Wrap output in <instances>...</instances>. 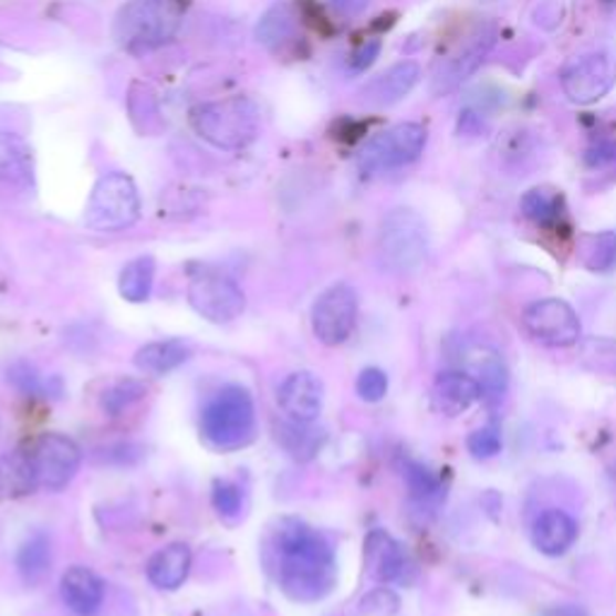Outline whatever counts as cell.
I'll list each match as a JSON object with an SVG mask.
<instances>
[{
  "label": "cell",
  "instance_id": "277c9868",
  "mask_svg": "<svg viewBox=\"0 0 616 616\" xmlns=\"http://www.w3.org/2000/svg\"><path fill=\"white\" fill-rule=\"evenodd\" d=\"M255 431V407L251 393L241 386H227L205 405L200 434L217 450L243 448Z\"/></svg>",
  "mask_w": 616,
  "mask_h": 616
},
{
  "label": "cell",
  "instance_id": "f35d334b",
  "mask_svg": "<svg viewBox=\"0 0 616 616\" xmlns=\"http://www.w3.org/2000/svg\"><path fill=\"white\" fill-rule=\"evenodd\" d=\"M616 159V147L612 143H599L593 149H587V164L591 167H602V164Z\"/></svg>",
  "mask_w": 616,
  "mask_h": 616
},
{
  "label": "cell",
  "instance_id": "603a6c76",
  "mask_svg": "<svg viewBox=\"0 0 616 616\" xmlns=\"http://www.w3.org/2000/svg\"><path fill=\"white\" fill-rule=\"evenodd\" d=\"M190 359V347L181 340H161L135 352V366L145 374H169L174 368L184 366Z\"/></svg>",
  "mask_w": 616,
  "mask_h": 616
},
{
  "label": "cell",
  "instance_id": "60d3db41",
  "mask_svg": "<svg viewBox=\"0 0 616 616\" xmlns=\"http://www.w3.org/2000/svg\"><path fill=\"white\" fill-rule=\"evenodd\" d=\"M544 616H587V614L576 605H561V607H552Z\"/></svg>",
  "mask_w": 616,
  "mask_h": 616
},
{
  "label": "cell",
  "instance_id": "4316f807",
  "mask_svg": "<svg viewBox=\"0 0 616 616\" xmlns=\"http://www.w3.org/2000/svg\"><path fill=\"white\" fill-rule=\"evenodd\" d=\"M155 270H157L155 258L140 255L130 260V263L121 270V278H118L121 296L130 301V304H143V301H147L149 294H153Z\"/></svg>",
  "mask_w": 616,
  "mask_h": 616
},
{
  "label": "cell",
  "instance_id": "484cf974",
  "mask_svg": "<svg viewBox=\"0 0 616 616\" xmlns=\"http://www.w3.org/2000/svg\"><path fill=\"white\" fill-rule=\"evenodd\" d=\"M520 210L540 227H556L561 225V219L566 215V205H564V196L558 194L554 188H532L520 200Z\"/></svg>",
  "mask_w": 616,
  "mask_h": 616
},
{
  "label": "cell",
  "instance_id": "9c48e42d",
  "mask_svg": "<svg viewBox=\"0 0 616 616\" xmlns=\"http://www.w3.org/2000/svg\"><path fill=\"white\" fill-rule=\"evenodd\" d=\"M188 304L205 321L225 325L241 316L246 294L231 278L219 275V272H202L188 284Z\"/></svg>",
  "mask_w": 616,
  "mask_h": 616
},
{
  "label": "cell",
  "instance_id": "b9f144b4",
  "mask_svg": "<svg viewBox=\"0 0 616 616\" xmlns=\"http://www.w3.org/2000/svg\"><path fill=\"white\" fill-rule=\"evenodd\" d=\"M612 482H614V487H616V464L612 468Z\"/></svg>",
  "mask_w": 616,
  "mask_h": 616
},
{
  "label": "cell",
  "instance_id": "7a4b0ae2",
  "mask_svg": "<svg viewBox=\"0 0 616 616\" xmlns=\"http://www.w3.org/2000/svg\"><path fill=\"white\" fill-rule=\"evenodd\" d=\"M184 12L186 0H128L114 22L116 44L133 56L169 44L179 32Z\"/></svg>",
  "mask_w": 616,
  "mask_h": 616
},
{
  "label": "cell",
  "instance_id": "8fae6325",
  "mask_svg": "<svg viewBox=\"0 0 616 616\" xmlns=\"http://www.w3.org/2000/svg\"><path fill=\"white\" fill-rule=\"evenodd\" d=\"M616 80V56L612 51H595L571 61L561 71V87L573 104H595L612 90Z\"/></svg>",
  "mask_w": 616,
  "mask_h": 616
},
{
  "label": "cell",
  "instance_id": "d4e9b609",
  "mask_svg": "<svg viewBox=\"0 0 616 616\" xmlns=\"http://www.w3.org/2000/svg\"><path fill=\"white\" fill-rule=\"evenodd\" d=\"M53 552H51V537L46 532H34V535L27 537L22 546L18 550V571L27 585H39L46 578V573L51 568Z\"/></svg>",
  "mask_w": 616,
  "mask_h": 616
},
{
  "label": "cell",
  "instance_id": "f546056e",
  "mask_svg": "<svg viewBox=\"0 0 616 616\" xmlns=\"http://www.w3.org/2000/svg\"><path fill=\"white\" fill-rule=\"evenodd\" d=\"M280 441L286 448V453H292L299 460H309L319 453L323 436L316 429H309V424L292 421L280 429Z\"/></svg>",
  "mask_w": 616,
  "mask_h": 616
},
{
  "label": "cell",
  "instance_id": "2e32d148",
  "mask_svg": "<svg viewBox=\"0 0 616 616\" xmlns=\"http://www.w3.org/2000/svg\"><path fill=\"white\" fill-rule=\"evenodd\" d=\"M431 398L438 413H443L446 417H458L468 413L477 400H482V388H479L477 378L470 374L443 372L434 380Z\"/></svg>",
  "mask_w": 616,
  "mask_h": 616
},
{
  "label": "cell",
  "instance_id": "4dcf8cb0",
  "mask_svg": "<svg viewBox=\"0 0 616 616\" xmlns=\"http://www.w3.org/2000/svg\"><path fill=\"white\" fill-rule=\"evenodd\" d=\"M145 393H147V388L143 386L140 380H133V378L118 380L116 386H112L104 393V398H102L104 413L108 417H118V415L126 413L128 407H133L135 403H140L145 398Z\"/></svg>",
  "mask_w": 616,
  "mask_h": 616
},
{
  "label": "cell",
  "instance_id": "9a60e30c",
  "mask_svg": "<svg viewBox=\"0 0 616 616\" xmlns=\"http://www.w3.org/2000/svg\"><path fill=\"white\" fill-rule=\"evenodd\" d=\"M419 75H421V71L415 61L395 63L388 67L386 73H380L378 77L368 82V85L362 90V102L366 106H376V108L398 104L415 90Z\"/></svg>",
  "mask_w": 616,
  "mask_h": 616
},
{
  "label": "cell",
  "instance_id": "d6986e66",
  "mask_svg": "<svg viewBox=\"0 0 616 616\" xmlns=\"http://www.w3.org/2000/svg\"><path fill=\"white\" fill-rule=\"evenodd\" d=\"M578 540V523L566 511L546 509L532 523V544L546 556H564Z\"/></svg>",
  "mask_w": 616,
  "mask_h": 616
},
{
  "label": "cell",
  "instance_id": "e0dca14e",
  "mask_svg": "<svg viewBox=\"0 0 616 616\" xmlns=\"http://www.w3.org/2000/svg\"><path fill=\"white\" fill-rule=\"evenodd\" d=\"M61 597L77 616H94L104 602V583L87 566H73L61 578Z\"/></svg>",
  "mask_w": 616,
  "mask_h": 616
},
{
  "label": "cell",
  "instance_id": "cb8c5ba5",
  "mask_svg": "<svg viewBox=\"0 0 616 616\" xmlns=\"http://www.w3.org/2000/svg\"><path fill=\"white\" fill-rule=\"evenodd\" d=\"M39 487L32 456L8 453L0 458V499H20Z\"/></svg>",
  "mask_w": 616,
  "mask_h": 616
},
{
  "label": "cell",
  "instance_id": "3957f363",
  "mask_svg": "<svg viewBox=\"0 0 616 616\" xmlns=\"http://www.w3.org/2000/svg\"><path fill=\"white\" fill-rule=\"evenodd\" d=\"M190 126L198 138L219 149H241L260 135V112L249 97H227L196 106Z\"/></svg>",
  "mask_w": 616,
  "mask_h": 616
},
{
  "label": "cell",
  "instance_id": "5bb4252c",
  "mask_svg": "<svg viewBox=\"0 0 616 616\" xmlns=\"http://www.w3.org/2000/svg\"><path fill=\"white\" fill-rule=\"evenodd\" d=\"M278 403L290 421L311 424L323 409V383L311 372H296L286 376L278 393Z\"/></svg>",
  "mask_w": 616,
  "mask_h": 616
},
{
  "label": "cell",
  "instance_id": "5b68a950",
  "mask_svg": "<svg viewBox=\"0 0 616 616\" xmlns=\"http://www.w3.org/2000/svg\"><path fill=\"white\" fill-rule=\"evenodd\" d=\"M429 251V234L424 219L409 208L386 215L378 231L380 263L393 272L417 270Z\"/></svg>",
  "mask_w": 616,
  "mask_h": 616
},
{
  "label": "cell",
  "instance_id": "30bf717a",
  "mask_svg": "<svg viewBox=\"0 0 616 616\" xmlns=\"http://www.w3.org/2000/svg\"><path fill=\"white\" fill-rule=\"evenodd\" d=\"M525 333L546 347H571L581 340V319L564 299H540L523 311Z\"/></svg>",
  "mask_w": 616,
  "mask_h": 616
},
{
  "label": "cell",
  "instance_id": "6da1fadb",
  "mask_svg": "<svg viewBox=\"0 0 616 616\" xmlns=\"http://www.w3.org/2000/svg\"><path fill=\"white\" fill-rule=\"evenodd\" d=\"M278 581L294 602H319L333 593L337 561L325 535L301 520L286 518L275 532Z\"/></svg>",
  "mask_w": 616,
  "mask_h": 616
},
{
  "label": "cell",
  "instance_id": "1f68e13d",
  "mask_svg": "<svg viewBox=\"0 0 616 616\" xmlns=\"http://www.w3.org/2000/svg\"><path fill=\"white\" fill-rule=\"evenodd\" d=\"M585 265L593 272H609L616 268V231H602L587 239Z\"/></svg>",
  "mask_w": 616,
  "mask_h": 616
},
{
  "label": "cell",
  "instance_id": "ac0fdd59",
  "mask_svg": "<svg viewBox=\"0 0 616 616\" xmlns=\"http://www.w3.org/2000/svg\"><path fill=\"white\" fill-rule=\"evenodd\" d=\"M494 30H484L479 32L477 36H472V41L464 46L460 53H456L453 59H448L441 71L436 73L434 80V92H450L456 90L462 80H468L479 65L484 63L487 53L494 46Z\"/></svg>",
  "mask_w": 616,
  "mask_h": 616
},
{
  "label": "cell",
  "instance_id": "44dd1931",
  "mask_svg": "<svg viewBox=\"0 0 616 616\" xmlns=\"http://www.w3.org/2000/svg\"><path fill=\"white\" fill-rule=\"evenodd\" d=\"M190 550L186 544H169L159 550L147 564V578L159 591H176L188 578Z\"/></svg>",
  "mask_w": 616,
  "mask_h": 616
},
{
  "label": "cell",
  "instance_id": "e575fe53",
  "mask_svg": "<svg viewBox=\"0 0 616 616\" xmlns=\"http://www.w3.org/2000/svg\"><path fill=\"white\" fill-rule=\"evenodd\" d=\"M388 393V376L380 368H364L357 378V395L364 403H380Z\"/></svg>",
  "mask_w": 616,
  "mask_h": 616
},
{
  "label": "cell",
  "instance_id": "ab89813d",
  "mask_svg": "<svg viewBox=\"0 0 616 616\" xmlns=\"http://www.w3.org/2000/svg\"><path fill=\"white\" fill-rule=\"evenodd\" d=\"M331 3L345 15H359L368 8V0H331Z\"/></svg>",
  "mask_w": 616,
  "mask_h": 616
},
{
  "label": "cell",
  "instance_id": "ffe728a7",
  "mask_svg": "<svg viewBox=\"0 0 616 616\" xmlns=\"http://www.w3.org/2000/svg\"><path fill=\"white\" fill-rule=\"evenodd\" d=\"M0 181L18 188L34 184L32 149L15 133H0Z\"/></svg>",
  "mask_w": 616,
  "mask_h": 616
},
{
  "label": "cell",
  "instance_id": "d6a6232c",
  "mask_svg": "<svg viewBox=\"0 0 616 616\" xmlns=\"http://www.w3.org/2000/svg\"><path fill=\"white\" fill-rule=\"evenodd\" d=\"M501 446H503L501 429L497 427V424H487V427L472 431L468 438V450L477 460H489V458L499 456Z\"/></svg>",
  "mask_w": 616,
  "mask_h": 616
},
{
  "label": "cell",
  "instance_id": "8992f818",
  "mask_svg": "<svg viewBox=\"0 0 616 616\" xmlns=\"http://www.w3.org/2000/svg\"><path fill=\"white\" fill-rule=\"evenodd\" d=\"M140 194L128 174H104L94 184L85 210V225L94 231L128 229L140 217Z\"/></svg>",
  "mask_w": 616,
  "mask_h": 616
},
{
  "label": "cell",
  "instance_id": "4fadbf2b",
  "mask_svg": "<svg viewBox=\"0 0 616 616\" xmlns=\"http://www.w3.org/2000/svg\"><path fill=\"white\" fill-rule=\"evenodd\" d=\"M366 566L372 576L380 583L409 585L417 576L413 558L405 552V546L393 540L386 530H374L366 537Z\"/></svg>",
  "mask_w": 616,
  "mask_h": 616
},
{
  "label": "cell",
  "instance_id": "8d00e7d4",
  "mask_svg": "<svg viewBox=\"0 0 616 616\" xmlns=\"http://www.w3.org/2000/svg\"><path fill=\"white\" fill-rule=\"evenodd\" d=\"M400 599L395 597L390 591H376L362 602V612L368 616H388L393 612H398Z\"/></svg>",
  "mask_w": 616,
  "mask_h": 616
},
{
  "label": "cell",
  "instance_id": "74e56055",
  "mask_svg": "<svg viewBox=\"0 0 616 616\" xmlns=\"http://www.w3.org/2000/svg\"><path fill=\"white\" fill-rule=\"evenodd\" d=\"M378 53H380V41H378V39L366 41V44L359 46V51H354V56H352V71H354V73H364L366 67L378 59Z\"/></svg>",
  "mask_w": 616,
  "mask_h": 616
},
{
  "label": "cell",
  "instance_id": "836d02e7",
  "mask_svg": "<svg viewBox=\"0 0 616 616\" xmlns=\"http://www.w3.org/2000/svg\"><path fill=\"white\" fill-rule=\"evenodd\" d=\"M212 505L225 520H237L243 509L241 487L234 482H217L212 489Z\"/></svg>",
  "mask_w": 616,
  "mask_h": 616
},
{
  "label": "cell",
  "instance_id": "52a82bcc",
  "mask_svg": "<svg viewBox=\"0 0 616 616\" xmlns=\"http://www.w3.org/2000/svg\"><path fill=\"white\" fill-rule=\"evenodd\" d=\"M424 145H427V128L419 123H398L366 140L359 149L357 164L366 176L393 171L419 159Z\"/></svg>",
  "mask_w": 616,
  "mask_h": 616
},
{
  "label": "cell",
  "instance_id": "7c38bea8",
  "mask_svg": "<svg viewBox=\"0 0 616 616\" xmlns=\"http://www.w3.org/2000/svg\"><path fill=\"white\" fill-rule=\"evenodd\" d=\"M30 456L34 462L39 487L49 491H59L71 484L82 462L77 443L63 434H44L34 443Z\"/></svg>",
  "mask_w": 616,
  "mask_h": 616
},
{
  "label": "cell",
  "instance_id": "ba28073f",
  "mask_svg": "<svg viewBox=\"0 0 616 616\" xmlns=\"http://www.w3.org/2000/svg\"><path fill=\"white\" fill-rule=\"evenodd\" d=\"M359 316V299L349 284H333L325 290L311 311L313 335L327 347H337L354 333Z\"/></svg>",
  "mask_w": 616,
  "mask_h": 616
},
{
  "label": "cell",
  "instance_id": "d590c367",
  "mask_svg": "<svg viewBox=\"0 0 616 616\" xmlns=\"http://www.w3.org/2000/svg\"><path fill=\"white\" fill-rule=\"evenodd\" d=\"M8 380L15 386L18 390H22L24 395H36L41 393V376L32 364L27 362H15L8 368Z\"/></svg>",
  "mask_w": 616,
  "mask_h": 616
},
{
  "label": "cell",
  "instance_id": "7402d4cb",
  "mask_svg": "<svg viewBox=\"0 0 616 616\" xmlns=\"http://www.w3.org/2000/svg\"><path fill=\"white\" fill-rule=\"evenodd\" d=\"M299 34V20L296 12L292 6L286 3H278L272 6L263 18H260L258 27H255V36L263 46L280 51L284 46H290L292 41Z\"/></svg>",
  "mask_w": 616,
  "mask_h": 616
},
{
  "label": "cell",
  "instance_id": "f1b7e54d",
  "mask_svg": "<svg viewBox=\"0 0 616 616\" xmlns=\"http://www.w3.org/2000/svg\"><path fill=\"white\" fill-rule=\"evenodd\" d=\"M405 479H407V489L413 494L415 501L424 503V505H436L441 503L446 497V487L441 484L429 468H424L421 462H405Z\"/></svg>",
  "mask_w": 616,
  "mask_h": 616
},
{
  "label": "cell",
  "instance_id": "83f0119b",
  "mask_svg": "<svg viewBox=\"0 0 616 616\" xmlns=\"http://www.w3.org/2000/svg\"><path fill=\"white\" fill-rule=\"evenodd\" d=\"M474 368L479 374L477 383L482 388V400H487V405L501 403L505 388H509V372H505L503 359L494 352H482Z\"/></svg>",
  "mask_w": 616,
  "mask_h": 616
}]
</instances>
